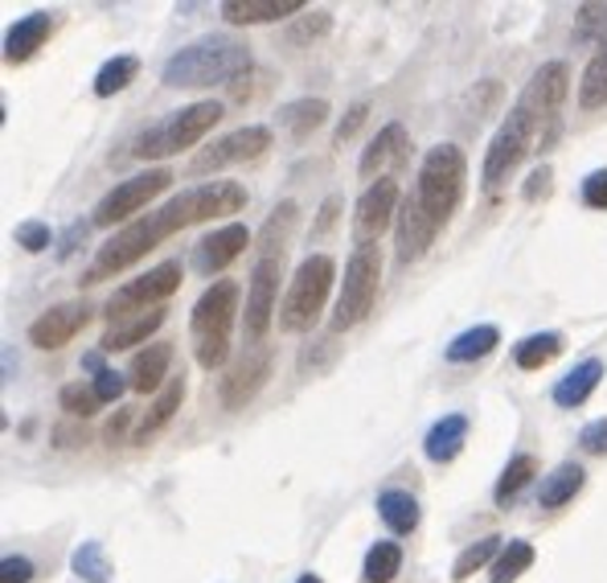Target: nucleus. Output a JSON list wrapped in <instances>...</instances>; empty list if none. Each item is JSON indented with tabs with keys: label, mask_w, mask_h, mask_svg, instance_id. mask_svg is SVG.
I'll use <instances>...</instances> for the list:
<instances>
[{
	"label": "nucleus",
	"mask_w": 607,
	"mask_h": 583,
	"mask_svg": "<svg viewBox=\"0 0 607 583\" xmlns=\"http://www.w3.org/2000/svg\"><path fill=\"white\" fill-rule=\"evenodd\" d=\"M497 345H501V333H497V325H476V329H468V333H460V337L448 345V361L489 358Z\"/></svg>",
	"instance_id": "7c9ffc66"
},
{
	"label": "nucleus",
	"mask_w": 607,
	"mask_h": 583,
	"mask_svg": "<svg viewBox=\"0 0 607 583\" xmlns=\"http://www.w3.org/2000/svg\"><path fill=\"white\" fill-rule=\"evenodd\" d=\"M579 37L591 41L595 50L607 46V4H583L579 9Z\"/></svg>",
	"instance_id": "a19ab883"
},
{
	"label": "nucleus",
	"mask_w": 607,
	"mask_h": 583,
	"mask_svg": "<svg viewBox=\"0 0 607 583\" xmlns=\"http://www.w3.org/2000/svg\"><path fill=\"white\" fill-rule=\"evenodd\" d=\"M193 223H202V206H198V189H186V193H177V198L165 202L160 210H148V214L132 218L123 230H116L111 239L103 242L99 251H95V259H91V267L83 272V284L116 279V275H123L128 267H135L148 251H156L165 239L181 235V230Z\"/></svg>",
	"instance_id": "f257e3e1"
},
{
	"label": "nucleus",
	"mask_w": 607,
	"mask_h": 583,
	"mask_svg": "<svg viewBox=\"0 0 607 583\" xmlns=\"http://www.w3.org/2000/svg\"><path fill=\"white\" fill-rule=\"evenodd\" d=\"M222 120V104L214 99H202V104H189L181 111H172L165 123H156L148 132H140L132 144L135 160H160V156H172L181 148H193L205 132H214V123Z\"/></svg>",
	"instance_id": "423d86ee"
},
{
	"label": "nucleus",
	"mask_w": 607,
	"mask_h": 583,
	"mask_svg": "<svg viewBox=\"0 0 607 583\" xmlns=\"http://www.w3.org/2000/svg\"><path fill=\"white\" fill-rule=\"evenodd\" d=\"M296 223H300V206H296V202H279V206L271 210L267 226L259 230V259L284 255V247H287V239H291Z\"/></svg>",
	"instance_id": "a878e982"
},
{
	"label": "nucleus",
	"mask_w": 607,
	"mask_h": 583,
	"mask_svg": "<svg viewBox=\"0 0 607 583\" xmlns=\"http://www.w3.org/2000/svg\"><path fill=\"white\" fill-rule=\"evenodd\" d=\"M583 202H587L591 210H607V169H595L583 181Z\"/></svg>",
	"instance_id": "c03bdc74"
},
{
	"label": "nucleus",
	"mask_w": 607,
	"mask_h": 583,
	"mask_svg": "<svg viewBox=\"0 0 607 583\" xmlns=\"http://www.w3.org/2000/svg\"><path fill=\"white\" fill-rule=\"evenodd\" d=\"M172 186V172L169 169H148L140 172V177H128V181H119L107 198H103L99 206H95V214H91V223L95 226H116V223H128L132 214H140V210L148 206L156 193H165V189Z\"/></svg>",
	"instance_id": "9b49d317"
},
{
	"label": "nucleus",
	"mask_w": 607,
	"mask_h": 583,
	"mask_svg": "<svg viewBox=\"0 0 607 583\" xmlns=\"http://www.w3.org/2000/svg\"><path fill=\"white\" fill-rule=\"evenodd\" d=\"M169 361H172V345H165V342L140 349V354L132 358V370H128V386L140 391V395H148V391H165Z\"/></svg>",
	"instance_id": "4be33fe9"
},
{
	"label": "nucleus",
	"mask_w": 607,
	"mask_h": 583,
	"mask_svg": "<svg viewBox=\"0 0 607 583\" xmlns=\"http://www.w3.org/2000/svg\"><path fill=\"white\" fill-rule=\"evenodd\" d=\"M525 153H534V123H529V116H525L522 107H513V111L505 116V123L497 128L489 153H485V169H480L485 189L505 186L509 172L522 165Z\"/></svg>",
	"instance_id": "1a4fd4ad"
},
{
	"label": "nucleus",
	"mask_w": 607,
	"mask_h": 583,
	"mask_svg": "<svg viewBox=\"0 0 607 583\" xmlns=\"http://www.w3.org/2000/svg\"><path fill=\"white\" fill-rule=\"evenodd\" d=\"M296 583H324V580H321V575H300Z\"/></svg>",
	"instance_id": "5fc2aeb1"
},
{
	"label": "nucleus",
	"mask_w": 607,
	"mask_h": 583,
	"mask_svg": "<svg viewBox=\"0 0 607 583\" xmlns=\"http://www.w3.org/2000/svg\"><path fill=\"white\" fill-rule=\"evenodd\" d=\"M337 198H329V202H324V210H321V226H317V235H321V230H329V226L337 223Z\"/></svg>",
	"instance_id": "603ef678"
},
{
	"label": "nucleus",
	"mask_w": 607,
	"mask_h": 583,
	"mask_svg": "<svg viewBox=\"0 0 607 583\" xmlns=\"http://www.w3.org/2000/svg\"><path fill=\"white\" fill-rule=\"evenodd\" d=\"M181 398H186V382H181V378H169V382H165V391H160V395H156V403L148 407V415L140 419V431H135V440H148L152 431L165 428L172 415L181 412Z\"/></svg>",
	"instance_id": "cd10ccee"
},
{
	"label": "nucleus",
	"mask_w": 607,
	"mask_h": 583,
	"mask_svg": "<svg viewBox=\"0 0 607 583\" xmlns=\"http://www.w3.org/2000/svg\"><path fill=\"white\" fill-rule=\"evenodd\" d=\"M53 34V17L50 13H29V17H21L9 37H4V58L9 62H29Z\"/></svg>",
	"instance_id": "6ab92c4d"
},
{
	"label": "nucleus",
	"mask_w": 607,
	"mask_h": 583,
	"mask_svg": "<svg viewBox=\"0 0 607 583\" xmlns=\"http://www.w3.org/2000/svg\"><path fill=\"white\" fill-rule=\"evenodd\" d=\"M567 95H571V70H567V62H541V67L534 70V79L525 83L517 107H522L525 116H529V123H534V148H538V153L555 144L558 111L567 104Z\"/></svg>",
	"instance_id": "0eeeda50"
},
{
	"label": "nucleus",
	"mask_w": 607,
	"mask_h": 583,
	"mask_svg": "<svg viewBox=\"0 0 607 583\" xmlns=\"http://www.w3.org/2000/svg\"><path fill=\"white\" fill-rule=\"evenodd\" d=\"M464 186H468V160L455 144H436L422 156L419 181H415V198H419L422 214L431 218L436 230L448 226L460 202H464Z\"/></svg>",
	"instance_id": "20e7f679"
},
{
	"label": "nucleus",
	"mask_w": 607,
	"mask_h": 583,
	"mask_svg": "<svg viewBox=\"0 0 607 583\" xmlns=\"http://www.w3.org/2000/svg\"><path fill=\"white\" fill-rule=\"evenodd\" d=\"M579 107H583V111L607 107V46L591 53L587 70H583V79H579Z\"/></svg>",
	"instance_id": "2f4dec72"
},
{
	"label": "nucleus",
	"mask_w": 607,
	"mask_h": 583,
	"mask_svg": "<svg viewBox=\"0 0 607 583\" xmlns=\"http://www.w3.org/2000/svg\"><path fill=\"white\" fill-rule=\"evenodd\" d=\"M378 288H382V255L378 247H357L349 263H345V279H341L337 312H333V333L361 325L378 305Z\"/></svg>",
	"instance_id": "6e6552de"
},
{
	"label": "nucleus",
	"mask_w": 607,
	"mask_h": 583,
	"mask_svg": "<svg viewBox=\"0 0 607 583\" xmlns=\"http://www.w3.org/2000/svg\"><path fill=\"white\" fill-rule=\"evenodd\" d=\"M238 321V284L235 279H214L198 296L189 329H193V349L202 370H218L230 358V333Z\"/></svg>",
	"instance_id": "7ed1b4c3"
},
{
	"label": "nucleus",
	"mask_w": 607,
	"mask_h": 583,
	"mask_svg": "<svg viewBox=\"0 0 607 583\" xmlns=\"http://www.w3.org/2000/svg\"><path fill=\"white\" fill-rule=\"evenodd\" d=\"M135 74H140V62H135L132 53H119V58H111V62H103L99 67V74H95V95H99V99H111L123 86H132Z\"/></svg>",
	"instance_id": "72a5a7b5"
},
{
	"label": "nucleus",
	"mask_w": 607,
	"mask_h": 583,
	"mask_svg": "<svg viewBox=\"0 0 607 583\" xmlns=\"http://www.w3.org/2000/svg\"><path fill=\"white\" fill-rule=\"evenodd\" d=\"M403 153H406V128L403 123H386L378 136L370 140V148L361 153V165H357V172L366 177L373 186V177L382 181V169L386 165H394V160H403Z\"/></svg>",
	"instance_id": "412c9836"
},
{
	"label": "nucleus",
	"mask_w": 607,
	"mask_h": 583,
	"mask_svg": "<svg viewBox=\"0 0 607 583\" xmlns=\"http://www.w3.org/2000/svg\"><path fill=\"white\" fill-rule=\"evenodd\" d=\"M181 288V263H160V267H152L148 275H140L132 284H123V288L107 300V321L119 325V321H132L140 312H152L160 300H169L172 291Z\"/></svg>",
	"instance_id": "9d476101"
},
{
	"label": "nucleus",
	"mask_w": 607,
	"mask_h": 583,
	"mask_svg": "<svg viewBox=\"0 0 607 583\" xmlns=\"http://www.w3.org/2000/svg\"><path fill=\"white\" fill-rule=\"evenodd\" d=\"M329 25H333V21H329V13H308V17H304L296 29H291V41H296V46H300V41H312V37L329 34Z\"/></svg>",
	"instance_id": "49530a36"
},
{
	"label": "nucleus",
	"mask_w": 607,
	"mask_h": 583,
	"mask_svg": "<svg viewBox=\"0 0 607 583\" xmlns=\"http://www.w3.org/2000/svg\"><path fill=\"white\" fill-rule=\"evenodd\" d=\"M599 378H604V361L599 358H587L579 361L571 374L558 378L555 386V403L558 407H583L591 395H595V386H599Z\"/></svg>",
	"instance_id": "5701e85b"
},
{
	"label": "nucleus",
	"mask_w": 607,
	"mask_h": 583,
	"mask_svg": "<svg viewBox=\"0 0 607 583\" xmlns=\"http://www.w3.org/2000/svg\"><path fill=\"white\" fill-rule=\"evenodd\" d=\"M529 563H534V547L522 543V538H509L505 550H501L497 563H492V583H513Z\"/></svg>",
	"instance_id": "e433bc0d"
},
{
	"label": "nucleus",
	"mask_w": 607,
	"mask_h": 583,
	"mask_svg": "<svg viewBox=\"0 0 607 583\" xmlns=\"http://www.w3.org/2000/svg\"><path fill=\"white\" fill-rule=\"evenodd\" d=\"M74 575L86 583H111V563H107V550L99 543H83V547L74 550Z\"/></svg>",
	"instance_id": "58836bf2"
},
{
	"label": "nucleus",
	"mask_w": 607,
	"mask_h": 583,
	"mask_svg": "<svg viewBox=\"0 0 607 583\" xmlns=\"http://www.w3.org/2000/svg\"><path fill=\"white\" fill-rule=\"evenodd\" d=\"M538 477V461L529 456V452H522V456H513V461L505 464V473H501V480H497V489H492V498H497V505H509V501L522 493L529 480Z\"/></svg>",
	"instance_id": "473e14b6"
},
{
	"label": "nucleus",
	"mask_w": 607,
	"mask_h": 583,
	"mask_svg": "<svg viewBox=\"0 0 607 583\" xmlns=\"http://www.w3.org/2000/svg\"><path fill=\"white\" fill-rule=\"evenodd\" d=\"M242 70H251V46L230 34H210L172 53L165 70H160V79H165V86L198 91V86L230 83Z\"/></svg>",
	"instance_id": "f03ea898"
},
{
	"label": "nucleus",
	"mask_w": 607,
	"mask_h": 583,
	"mask_svg": "<svg viewBox=\"0 0 607 583\" xmlns=\"http://www.w3.org/2000/svg\"><path fill=\"white\" fill-rule=\"evenodd\" d=\"M271 148V128L263 123H247V128H238L230 136L214 140L210 148L193 156V172H218V169H230V165H242V160H254V156H263Z\"/></svg>",
	"instance_id": "ddd939ff"
},
{
	"label": "nucleus",
	"mask_w": 607,
	"mask_h": 583,
	"mask_svg": "<svg viewBox=\"0 0 607 583\" xmlns=\"http://www.w3.org/2000/svg\"><path fill=\"white\" fill-rule=\"evenodd\" d=\"M583 480H587V473H583L579 464H558L550 477H541L538 505L541 510H558V505H567V501H574V493L583 489Z\"/></svg>",
	"instance_id": "bb28decb"
},
{
	"label": "nucleus",
	"mask_w": 607,
	"mask_h": 583,
	"mask_svg": "<svg viewBox=\"0 0 607 583\" xmlns=\"http://www.w3.org/2000/svg\"><path fill=\"white\" fill-rule=\"evenodd\" d=\"M279 279H284V255H267L254 263L251 284H247V312H242V333L247 342L259 345L271 329L275 300H279Z\"/></svg>",
	"instance_id": "f8f14e48"
},
{
	"label": "nucleus",
	"mask_w": 607,
	"mask_h": 583,
	"mask_svg": "<svg viewBox=\"0 0 607 583\" xmlns=\"http://www.w3.org/2000/svg\"><path fill=\"white\" fill-rule=\"evenodd\" d=\"M546 181H550V169H546V165H541V169L529 172V186H525V198L534 202V198H538V189H541V193H546Z\"/></svg>",
	"instance_id": "8fccbe9b"
},
{
	"label": "nucleus",
	"mask_w": 607,
	"mask_h": 583,
	"mask_svg": "<svg viewBox=\"0 0 607 583\" xmlns=\"http://www.w3.org/2000/svg\"><path fill=\"white\" fill-rule=\"evenodd\" d=\"M34 580V563L25 555H4L0 559V583H29Z\"/></svg>",
	"instance_id": "37998d69"
},
{
	"label": "nucleus",
	"mask_w": 607,
	"mask_h": 583,
	"mask_svg": "<svg viewBox=\"0 0 607 583\" xmlns=\"http://www.w3.org/2000/svg\"><path fill=\"white\" fill-rule=\"evenodd\" d=\"M91 321V305L83 300H67V305H53L50 312H41L34 325H29V342L37 349H62L67 342H74Z\"/></svg>",
	"instance_id": "dca6fc26"
},
{
	"label": "nucleus",
	"mask_w": 607,
	"mask_h": 583,
	"mask_svg": "<svg viewBox=\"0 0 607 583\" xmlns=\"http://www.w3.org/2000/svg\"><path fill=\"white\" fill-rule=\"evenodd\" d=\"M324 120H329V104H324V99H296V104H287L284 111H279V123H284L296 140H308Z\"/></svg>",
	"instance_id": "c85d7f7f"
},
{
	"label": "nucleus",
	"mask_w": 607,
	"mask_h": 583,
	"mask_svg": "<svg viewBox=\"0 0 607 583\" xmlns=\"http://www.w3.org/2000/svg\"><path fill=\"white\" fill-rule=\"evenodd\" d=\"M562 354V333H534V337H525L517 349H513V358L522 370H541V366H550V361Z\"/></svg>",
	"instance_id": "f704fd0d"
},
{
	"label": "nucleus",
	"mask_w": 607,
	"mask_h": 583,
	"mask_svg": "<svg viewBox=\"0 0 607 583\" xmlns=\"http://www.w3.org/2000/svg\"><path fill=\"white\" fill-rule=\"evenodd\" d=\"M13 239H17V247H25V251H34L37 255V251H46V247H50L53 235H50V226L34 218V223H21L17 230H13Z\"/></svg>",
	"instance_id": "79ce46f5"
},
{
	"label": "nucleus",
	"mask_w": 607,
	"mask_h": 583,
	"mask_svg": "<svg viewBox=\"0 0 607 583\" xmlns=\"http://www.w3.org/2000/svg\"><path fill=\"white\" fill-rule=\"evenodd\" d=\"M394 214H398V181H394V177H382V181L366 186V193L357 198V206H354L357 247H373V242L382 239V230L394 223Z\"/></svg>",
	"instance_id": "4468645a"
},
{
	"label": "nucleus",
	"mask_w": 607,
	"mask_h": 583,
	"mask_svg": "<svg viewBox=\"0 0 607 583\" xmlns=\"http://www.w3.org/2000/svg\"><path fill=\"white\" fill-rule=\"evenodd\" d=\"M271 378V349L267 345H247V354L226 370L222 378V407L226 412H238V407H247L263 386H267Z\"/></svg>",
	"instance_id": "2eb2a0df"
},
{
	"label": "nucleus",
	"mask_w": 607,
	"mask_h": 583,
	"mask_svg": "<svg viewBox=\"0 0 607 583\" xmlns=\"http://www.w3.org/2000/svg\"><path fill=\"white\" fill-rule=\"evenodd\" d=\"M247 247H251V230L242 223H226V226H218L214 235H205V239L198 242L193 267L202 275H218V272H226Z\"/></svg>",
	"instance_id": "f3484780"
},
{
	"label": "nucleus",
	"mask_w": 607,
	"mask_h": 583,
	"mask_svg": "<svg viewBox=\"0 0 607 583\" xmlns=\"http://www.w3.org/2000/svg\"><path fill=\"white\" fill-rule=\"evenodd\" d=\"M333 279H337V263L329 255L304 259L296 275H291V284H287L284 309H279V329L284 333H308V329L317 325V317L329 305Z\"/></svg>",
	"instance_id": "39448f33"
},
{
	"label": "nucleus",
	"mask_w": 607,
	"mask_h": 583,
	"mask_svg": "<svg viewBox=\"0 0 607 583\" xmlns=\"http://www.w3.org/2000/svg\"><path fill=\"white\" fill-rule=\"evenodd\" d=\"M366 116H370V107L366 104H354L349 111H345V120L337 123V132H333V144H345V140H354V132L366 123Z\"/></svg>",
	"instance_id": "de8ad7c7"
},
{
	"label": "nucleus",
	"mask_w": 607,
	"mask_h": 583,
	"mask_svg": "<svg viewBox=\"0 0 607 583\" xmlns=\"http://www.w3.org/2000/svg\"><path fill=\"white\" fill-rule=\"evenodd\" d=\"M304 13V0H226L222 17L230 25H267V21H284Z\"/></svg>",
	"instance_id": "aec40b11"
},
{
	"label": "nucleus",
	"mask_w": 607,
	"mask_h": 583,
	"mask_svg": "<svg viewBox=\"0 0 607 583\" xmlns=\"http://www.w3.org/2000/svg\"><path fill=\"white\" fill-rule=\"evenodd\" d=\"M501 543L505 538H497V534H489V538H480V543H473V547L464 550L460 559H455V567H452V580L455 583H464V580H473L476 571L485 563H497V555H501Z\"/></svg>",
	"instance_id": "c9c22d12"
},
{
	"label": "nucleus",
	"mask_w": 607,
	"mask_h": 583,
	"mask_svg": "<svg viewBox=\"0 0 607 583\" xmlns=\"http://www.w3.org/2000/svg\"><path fill=\"white\" fill-rule=\"evenodd\" d=\"M83 370H95V374H103V370H107V366H103V354H86Z\"/></svg>",
	"instance_id": "864d4df0"
},
{
	"label": "nucleus",
	"mask_w": 607,
	"mask_h": 583,
	"mask_svg": "<svg viewBox=\"0 0 607 583\" xmlns=\"http://www.w3.org/2000/svg\"><path fill=\"white\" fill-rule=\"evenodd\" d=\"M123 374H116V370H103V374H95V395H99V403H116L119 395H123Z\"/></svg>",
	"instance_id": "09e8293b"
},
{
	"label": "nucleus",
	"mask_w": 607,
	"mask_h": 583,
	"mask_svg": "<svg viewBox=\"0 0 607 583\" xmlns=\"http://www.w3.org/2000/svg\"><path fill=\"white\" fill-rule=\"evenodd\" d=\"M436 226L431 218L422 214L419 198L415 193H406L403 206H398V263H415L419 255H427V247L436 242Z\"/></svg>",
	"instance_id": "a211bd4d"
},
{
	"label": "nucleus",
	"mask_w": 607,
	"mask_h": 583,
	"mask_svg": "<svg viewBox=\"0 0 607 583\" xmlns=\"http://www.w3.org/2000/svg\"><path fill=\"white\" fill-rule=\"evenodd\" d=\"M378 514L386 522L394 534H410L419 526V501L403 493V489H386L382 498H378Z\"/></svg>",
	"instance_id": "c756f323"
},
{
	"label": "nucleus",
	"mask_w": 607,
	"mask_h": 583,
	"mask_svg": "<svg viewBox=\"0 0 607 583\" xmlns=\"http://www.w3.org/2000/svg\"><path fill=\"white\" fill-rule=\"evenodd\" d=\"M579 444H583V452H591V456H604L607 452V419H595V424H587V428L579 431Z\"/></svg>",
	"instance_id": "a18cd8bd"
},
{
	"label": "nucleus",
	"mask_w": 607,
	"mask_h": 583,
	"mask_svg": "<svg viewBox=\"0 0 607 583\" xmlns=\"http://www.w3.org/2000/svg\"><path fill=\"white\" fill-rule=\"evenodd\" d=\"M464 440H468V419H464V415H443L436 428L427 431L422 448H427V456H431L436 464H448L460 456Z\"/></svg>",
	"instance_id": "393cba45"
},
{
	"label": "nucleus",
	"mask_w": 607,
	"mask_h": 583,
	"mask_svg": "<svg viewBox=\"0 0 607 583\" xmlns=\"http://www.w3.org/2000/svg\"><path fill=\"white\" fill-rule=\"evenodd\" d=\"M128 419H132V415H128V412H119L116 419L107 424V440H111V444H116V440H123V431H128Z\"/></svg>",
	"instance_id": "3c124183"
},
{
	"label": "nucleus",
	"mask_w": 607,
	"mask_h": 583,
	"mask_svg": "<svg viewBox=\"0 0 607 583\" xmlns=\"http://www.w3.org/2000/svg\"><path fill=\"white\" fill-rule=\"evenodd\" d=\"M58 403H62V412H67L70 419H91V415L99 412V395H95V386H83V382H70V386H62Z\"/></svg>",
	"instance_id": "ea45409f"
},
{
	"label": "nucleus",
	"mask_w": 607,
	"mask_h": 583,
	"mask_svg": "<svg viewBox=\"0 0 607 583\" xmlns=\"http://www.w3.org/2000/svg\"><path fill=\"white\" fill-rule=\"evenodd\" d=\"M403 567V547L398 543H373L366 555V580L370 583H390Z\"/></svg>",
	"instance_id": "4c0bfd02"
},
{
	"label": "nucleus",
	"mask_w": 607,
	"mask_h": 583,
	"mask_svg": "<svg viewBox=\"0 0 607 583\" xmlns=\"http://www.w3.org/2000/svg\"><path fill=\"white\" fill-rule=\"evenodd\" d=\"M165 325V309H152V312H140L132 321H119L103 333L99 349L103 354H116V349H132V345H144L156 333V329Z\"/></svg>",
	"instance_id": "b1692460"
}]
</instances>
